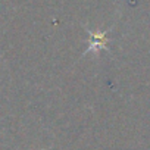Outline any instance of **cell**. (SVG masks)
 I'll return each instance as SVG.
<instances>
[{"mask_svg": "<svg viewBox=\"0 0 150 150\" xmlns=\"http://www.w3.org/2000/svg\"><path fill=\"white\" fill-rule=\"evenodd\" d=\"M106 47V38L105 34H93L91 33V41H90V47L87 52H84V54H87L88 52H97L99 49Z\"/></svg>", "mask_w": 150, "mask_h": 150, "instance_id": "cell-1", "label": "cell"}]
</instances>
